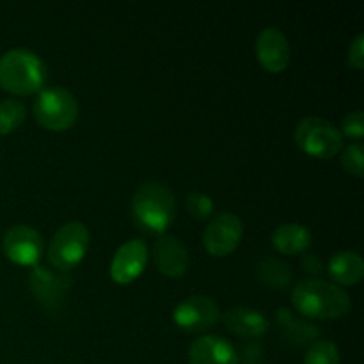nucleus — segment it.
I'll list each match as a JSON object with an SVG mask.
<instances>
[{"instance_id": "nucleus-15", "label": "nucleus", "mask_w": 364, "mask_h": 364, "mask_svg": "<svg viewBox=\"0 0 364 364\" xmlns=\"http://www.w3.org/2000/svg\"><path fill=\"white\" fill-rule=\"evenodd\" d=\"M224 323L231 333H235L240 338H247V340H256L262 338L263 334L269 333L270 323L267 316L262 311L252 308H245V306H238V308H231L224 313L223 316Z\"/></svg>"}, {"instance_id": "nucleus-8", "label": "nucleus", "mask_w": 364, "mask_h": 364, "mask_svg": "<svg viewBox=\"0 0 364 364\" xmlns=\"http://www.w3.org/2000/svg\"><path fill=\"white\" fill-rule=\"evenodd\" d=\"M242 237H244V224L240 217L231 212H223L210 219L203 233V245L210 256L223 258L237 251Z\"/></svg>"}, {"instance_id": "nucleus-23", "label": "nucleus", "mask_w": 364, "mask_h": 364, "mask_svg": "<svg viewBox=\"0 0 364 364\" xmlns=\"http://www.w3.org/2000/svg\"><path fill=\"white\" fill-rule=\"evenodd\" d=\"M341 166L345 167L347 173H350L352 176L363 178L364 176V148L361 142H352L347 148L341 149Z\"/></svg>"}, {"instance_id": "nucleus-18", "label": "nucleus", "mask_w": 364, "mask_h": 364, "mask_svg": "<svg viewBox=\"0 0 364 364\" xmlns=\"http://www.w3.org/2000/svg\"><path fill=\"white\" fill-rule=\"evenodd\" d=\"M258 277L270 288H287L294 279L291 269L281 259L267 258L258 265Z\"/></svg>"}, {"instance_id": "nucleus-10", "label": "nucleus", "mask_w": 364, "mask_h": 364, "mask_svg": "<svg viewBox=\"0 0 364 364\" xmlns=\"http://www.w3.org/2000/svg\"><path fill=\"white\" fill-rule=\"evenodd\" d=\"M4 255L9 262L20 267H34L41 259L45 242L41 233L28 224H16L9 228L2 240Z\"/></svg>"}, {"instance_id": "nucleus-1", "label": "nucleus", "mask_w": 364, "mask_h": 364, "mask_svg": "<svg viewBox=\"0 0 364 364\" xmlns=\"http://www.w3.org/2000/svg\"><path fill=\"white\" fill-rule=\"evenodd\" d=\"M291 304L302 316L315 320H336L352 308L350 297L343 288L322 279H308L295 284Z\"/></svg>"}, {"instance_id": "nucleus-5", "label": "nucleus", "mask_w": 364, "mask_h": 364, "mask_svg": "<svg viewBox=\"0 0 364 364\" xmlns=\"http://www.w3.org/2000/svg\"><path fill=\"white\" fill-rule=\"evenodd\" d=\"M294 139L301 151L320 160L334 159L345 146L340 128L318 116L302 117L295 127Z\"/></svg>"}, {"instance_id": "nucleus-12", "label": "nucleus", "mask_w": 364, "mask_h": 364, "mask_svg": "<svg viewBox=\"0 0 364 364\" xmlns=\"http://www.w3.org/2000/svg\"><path fill=\"white\" fill-rule=\"evenodd\" d=\"M255 48L258 63L269 73L277 75L290 66V43H288L283 31H279L277 27H267L263 31H259Z\"/></svg>"}, {"instance_id": "nucleus-6", "label": "nucleus", "mask_w": 364, "mask_h": 364, "mask_svg": "<svg viewBox=\"0 0 364 364\" xmlns=\"http://www.w3.org/2000/svg\"><path fill=\"white\" fill-rule=\"evenodd\" d=\"M91 244V233L80 220H70L53 233L48 245V263L59 272L68 274L80 265Z\"/></svg>"}, {"instance_id": "nucleus-3", "label": "nucleus", "mask_w": 364, "mask_h": 364, "mask_svg": "<svg viewBox=\"0 0 364 364\" xmlns=\"http://www.w3.org/2000/svg\"><path fill=\"white\" fill-rule=\"evenodd\" d=\"M132 217L141 230L164 235L176 217V198L166 183L141 185L132 198Z\"/></svg>"}, {"instance_id": "nucleus-9", "label": "nucleus", "mask_w": 364, "mask_h": 364, "mask_svg": "<svg viewBox=\"0 0 364 364\" xmlns=\"http://www.w3.org/2000/svg\"><path fill=\"white\" fill-rule=\"evenodd\" d=\"M28 283H31V291L36 302L50 315L63 308L64 295L71 287V279L68 274L50 270L48 267L39 265V263L32 267L31 274H28Z\"/></svg>"}, {"instance_id": "nucleus-13", "label": "nucleus", "mask_w": 364, "mask_h": 364, "mask_svg": "<svg viewBox=\"0 0 364 364\" xmlns=\"http://www.w3.org/2000/svg\"><path fill=\"white\" fill-rule=\"evenodd\" d=\"M153 262L160 274L173 279L185 276L191 265L187 247L180 238L173 235H160L153 245Z\"/></svg>"}, {"instance_id": "nucleus-4", "label": "nucleus", "mask_w": 364, "mask_h": 364, "mask_svg": "<svg viewBox=\"0 0 364 364\" xmlns=\"http://www.w3.org/2000/svg\"><path fill=\"white\" fill-rule=\"evenodd\" d=\"M38 124L50 132H66L77 123L78 102L68 89L60 85L41 89L32 105Z\"/></svg>"}, {"instance_id": "nucleus-21", "label": "nucleus", "mask_w": 364, "mask_h": 364, "mask_svg": "<svg viewBox=\"0 0 364 364\" xmlns=\"http://www.w3.org/2000/svg\"><path fill=\"white\" fill-rule=\"evenodd\" d=\"M304 364H340V348L329 340L313 341L304 355Z\"/></svg>"}, {"instance_id": "nucleus-17", "label": "nucleus", "mask_w": 364, "mask_h": 364, "mask_svg": "<svg viewBox=\"0 0 364 364\" xmlns=\"http://www.w3.org/2000/svg\"><path fill=\"white\" fill-rule=\"evenodd\" d=\"M331 279L341 287H355L364 277L363 256L355 251H340L333 255L327 265Z\"/></svg>"}, {"instance_id": "nucleus-20", "label": "nucleus", "mask_w": 364, "mask_h": 364, "mask_svg": "<svg viewBox=\"0 0 364 364\" xmlns=\"http://www.w3.org/2000/svg\"><path fill=\"white\" fill-rule=\"evenodd\" d=\"M277 318H281V322H283L287 336L290 338V340L297 341V343H306V341L309 343V341L315 340V338L318 336L316 326L294 318L288 309H279V311H277Z\"/></svg>"}, {"instance_id": "nucleus-25", "label": "nucleus", "mask_w": 364, "mask_h": 364, "mask_svg": "<svg viewBox=\"0 0 364 364\" xmlns=\"http://www.w3.org/2000/svg\"><path fill=\"white\" fill-rule=\"evenodd\" d=\"M347 63L352 70L361 71L364 68V34H358L352 39L350 46H348Z\"/></svg>"}, {"instance_id": "nucleus-19", "label": "nucleus", "mask_w": 364, "mask_h": 364, "mask_svg": "<svg viewBox=\"0 0 364 364\" xmlns=\"http://www.w3.org/2000/svg\"><path fill=\"white\" fill-rule=\"evenodd\" d=\"M27 117V109L23 102L14 98H7L0 102V135L13 134L16 128L23 124Z\"/></svg>"}, {"instance_id": "nucleus-7", "label": "nucleus", "mask_w": 364, "mask_h": 364, "mask_svg": "<svg viewBox=\"0 0 364 364\" xmlns=\"http://www.w3.org/2000/svg\"><path fill=\"white\" fill-rule=\"evenodd\" d=\"M220 308L208 295H191L174 308L173 320L181 331L191 334L206 333L220 320Z\"/></svg>"}, {"instance_id": "nucleus-24", "label": "nucleus", "mask_w": 364, "mask_h": 364, "mask_svg": "<svg viewBox=\"0 0 364 364\" xmlns=\"http://www.w3.org/2000/svg\"><path fill=\"white\" fill-rule=\"evenodd\" d=\"M341 135L352 141L359 142L364 137V114L363 110H354V112L347 114L341 121V127H340Z\"/></svg>"}, {"instance_id": "nucleus-14", "label": "nucleus", "mask_w": 364, "mask_h": 364, "mask_svg": "<svg viewBox=\"0 0 364 364\" xmlns=\"http://www.w3.org/2000/svg\"><path fill=\"white\" fill-rule=\"evenodd\" d=\"M191 364H238L237 348L230 340L217 334L198 338L188 348Z\"/></svg>"}, {"instance_id": "nucleus-16", "label": "nucleus", "mask_w": 364, "mask_h": 364, "mask_svg": "<svg viewBox=\"0 0 364 364\" xmlns=\"http://www.w3.org/2000/svg\"><path fill=\"white\" fill-rule=\"evenodd\" d=\"M311 238L313 235L308 226L299 223H287L274 230L272 245L279 255L297 256L308 251Z\"/></svg>"}, {"instance_id": "nucleus-22", "label": "nucleus", "mask_w": 364, "mask_h": 364, "mask_svg": "<svg viewBox=\"0 0 364 364\" xmlns=\"http://www.w3.org/2000/svg\"><path fill=\"white\" fill-rule=\"evenodd\" d=\"M185 208L191 213L194 219L206 220L213 215L215 212V205H213V199L208 194H203V192H192L185 198Z\"/></svg>"}, {"instance_id": "nucleus-2", "label": "nucleus", "mask_w": 364, "mask_h": 364, "mask_svg": "<svg viewBox=\"0 0 364 364\" xmlns=\"http://www.w3.org/2000/svg\"><path fill=\"white\" fill-rule=\"evenodd\" d=\"M48 78L45 60L28 48H11L0 55V87L14 96L41 91Z\"/></svg>"}, {"instance_id": "nucleus-11", "label": "nucleus", "mask_w": 364, "mask_h": 364, "mask_svg": "<svg viewBox=\"0 0 364 364\" xmlns=\"http://www.w3.org/2000/svg\"><path fill=\"white\" fill-rule=\"evenodd\" d=\"M149 247L141 238H132L124 242L110 262V277L117 284H132L142 276L148 267Z\"/></svg>"}]
</instances>
